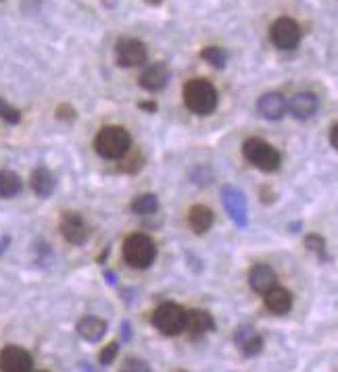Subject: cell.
Masks as SVG:
<instances>
[{"label": "cell", "mask_w": 338, "mask_h": 372, "mask_svg": "<svg viewBox=\"0 0 338 372\" xmlns=\"http://www.w3.org/2000/svg\"><path fill=\"white\" fill-rule=\"evenodd\" d=\"M107 333V323L96 318V316H84L80 323H78V335L90 343H96L105 337Z\"/></svg>", "instance_id": "obj_20"}, {"label": "cell", "mask_w": 338, "mask_h": 372, "mask_svg": "<svg viewBox=\"0 0 338 372\" xmlns=\"http://www.w3.org/2000/svg\"><path fill=\"white\" fill-rule=\"evenodd\" d=\"M234 343L238 346L240 354L247 356V358H255L263 350V339H261V335L253 327H240L234 333Z\"/></svg>", "instance_id": "obj_12"}, {"label": "cell", "mask_w": 338, "mask_h": 372, "mask_svg": "<svg viewBox=\"0 0 338 372\" xmlns=\"http://www.w3.org/2000/svg\"><path fill=\"white\" fill-rule=\"evenodd\" d=\"M257 111H259L261 117H265V119H270V121H280V119L286 115V111H288V102H286V98H284L282 94H278V92H267V94H263V96L259 98Z\"/></svg>", "instance_id": "obj_11"}, {"label": "cell", "mask_w": 338, "mask_h": 372, "mask_svg": "<svg viewBox=\"0 0 338 372\" xmlns=\"http://www.w3.org/2000/svg\"><path fill=\"white\" fill-rule=\"evenodd\" d=\"M318 107H320L318 96L311 94V92H299V94H295V96L291 98V102H288L291 115L297 117V119H301V121L314 117V115L318 113Z\"/></svg>", "instance_id": "obj_14"}, {"label": "cell", "mask_w": 338, "mask_h": 372, "mask_svg": "<svg viewBox=\"0 0 338 372\" xmlns=\"http://www.w3.org/2000/svg\"><path fill=\"white\" fill-rule=\"evenodd\" d=\"M217 90L207 79H192L184 88V102L194 115H211L217 109Z\"/></svg>", "instance_id": "obj_1"}, {"label": "cell", "mask_w": 338, "mask_h": 372, "mask_svg": "<svg viewBox=\"0 0 338 372\" xmlns=\"http://www.w3.org/2000/svg\"><path fill=\"white\" fill-rule=\"evenodd\" d=\"M57 117L63 119V121H73V119H75V111H73L69 104H61V107L57 109Z\"/></svg>", "instance_id": "obj_28"}, {"label": "cell", "mask_w": 338, "mask_h": 372, "mask_svg": "<svg viewBox=\"0 0 338 372\" xmlns=\"http://www.w3.org/2000/svg\"><path fill=\"white\" fill-rule=\"evenodd\" d=\"M330 144H332V148L338 150V123L332 125V129H330Z\"/></svg>", "instance_id": "obj_30"}, {"label": "cell", "mask_w": 338, "mask_h": 372, "mask_svg": "<svg viewBox=\"0 0 338 372\" xmlns=\"http://www.w3.org/2000/svg\"><path fill=\"white\" fill-rule=\"evenodd\" d=\"M122 337H124L126 341H130V339H132V325H130V323H126V320L122 323Z\"/></svg>", "instance_id": "obj_29"}, {"label": "cell", "mask_w": 338, "mask_h": 372, "mask_svg": "<svg viewBox=\"0 0 338 372\" xmlns=\"http://www.w3.org/2000/svg\"><path fill=\"white\" fill-rule=\"evenodd\" d=\"M115 59L122 67H138L147 61V46L134 38H122L115 44Z\"/></svg>", "instance_id": "obj_9"}, {"label": "cell", "mask_w": 338, "mask_h": 372, "mask_svg": "<svg viewBox=\"0 0 338 372\" xmlns=\"http://www.w3.org/2000/svg\"><path fill=\"white\" fill-rule=\"evenodd\" d=\"M213 221H215L213 210L207 208L205 204H194V206L190 208V212H188V225H190V229H192L194 233H198V235L207 233V231L213 227Z\"/></svg>", "instance_id": "obj_18"}, {"label": "cell", "mask_w": 338, "mask_h": 372, "mask_svg": "<svg viewBox=\"0 0 338 372\" xmlns=\"http://www.w3.org/2000/svg\"><path fill=\"white\" fill-rule=\"evenodd\" d=\"M305 246L309 251H314L322 262H326L328 260V251H326V242H324V238L322 235H316V233H311V235H307V240H305Z\"/></svg>", "instance_id": "obj_24"}, {"label": "cell", "mask_w": 338, "mask_h": 372, "mask_svg": "<svg viewBox=\"0 0 338 372\" xmlns=\"http://www.w3.org/2000/svg\"><path fill=\"white\" fill-rule=\"evenodd\" d=\"M270 38H272V44L276 48L293 50L301 42V27L295 19L282 17V19L274 21V25L270 27Z\"/></svg>", "instance_id": "obj_6"}, {"label": "cell", "mask_w": 338, "mask_h": 372, "mask_svg": "<svg viewBox=\"0 0 338 372\" xmlns=\"http://www.w3.org/2000/svg\"><path fill=\"white\" fill-rule=\"evenodd\" d=\"M221 202H223V208L228 210L230 219L236 223V227H247L249 225V217H247V200H244V194L238 189V187H232V185H226L221 187Z\"/></svg>", "instance_id": "obj_7"}, {"label": "cell", "mask_w": 338, "mask_h": 372, "mask_svg": "<svg viewBox=\"0 0 338 372\" xmlns=\"http://www.w3.org/2000/svg\"><path fill=\"white\" fill-rule=\"evenodd\" d=\"M249 283H251L253 291L267 293L272 287L278 285V277H276V272L270 264H255L249 272Z\"/></svg>", "instance_id": "obj_15"}, {"label": "cell", "mask_w": 338, "mask_h": 372, "mask_svg": "<svg viewBox=\"0 0 338 372\" xmlns=\"http://www.w3.org/2000/svg\"><path fill=\"white\" fill-rule=\"evenodd\" d=\"M153 327L163 335H179L186 329V310L173 302L161 304L153 314Z\"/></svg>", "instance_id": "obj_5"}, {"label": "cell", "mask_w": 338, "mask_h": 372, "mask_svg": "<svg viewBox=\"0 0 338 372\" xmlns=\"http://www.w3.org/2000/svg\"><path fill=\"white\" fill-rule=\"evenodd\" d=\"M59 229H61L63 238L73 246H84L90 238V227L84 221V217L78 215V212H65L61 217Z\"/></svg>", "instance_id": "obj_8"}, {"label": "cell", "mask_w": 338, "mask_h": 372, "mask_svg": "<svg viewBox=\"0 0 338 372\" xmlns=\"http://www.w3.org/2000/svg\"><path fill=\"white\" fill-rule=\"evenodd\" d=\"M57 187V181H54V175L46 169V166H38L34 173H31V189L38 198H50L52 192Z\"/></svg>", "instance_id": "obj_19"}, {"label": "cell", "mask_w": 338, "mask_h": 372, "mask_svg": "<svg viewBox=\"0 0 338 372\" xmlns=\"http://www.w3.org/2000/svg\"><path fill=\"white\" fill-rule=\"evenodd\" d=\"M159 208V200L155 194H142L132 202V210L136 215H153Z\"/></svg>", "instance_id": "obj_22"}, {"label": "cell", "mask_w": 338, "mask_h": 372, "mask_svg": "<svg viewBox=\"0 0 338 372\" xmlns=\"http://www.w3.org/2000/svg\"><path fill=\"white\" fill-rule=\"evenodd\" d=\"M145 2H149V4H161L163 0H145Z\"/></svg>", "instance_id": "obj_33"}, {"label": "cell", "mask_w": 338, "mask_h": 372, "mask_svg": "<svg viewBox=\"0 0 338 372\" xmlns=\"http://www.w3.org/2000/svg\"><path fill=\"white\" fill-rule=\"evenodd\" d=\"M203 61H207L209 65H213L215 69H223L226 67V61H228V54L223 48L219 46H207L203 52H200Z\"/></svg>", "instance_id": "obj_23"}, {"label": "cell", "mask_w": 338, "mask_h": 372, "mask_svg": "<svg viewBox=\"0 0 338 372\" xmlns=\"http://www.w3.org/2000/svg\"><path fill=\"white\" fill-rule=\"evenodd\" d=\"M265 295V308L272 312V314H278V316H282V314H288L291 312V308H293V293L288 291V289H284V287H272L267 293H263Z\"/></svg>", "instance_id": "obj_16"}, {"label": "cell", "mask_w": 338, "mask_h": 372, "mask_svg": "<svg viewBox=\"0 0 338 372\" xmlns=\"http://www.w3.org/2000/svg\"><path fill=\"white\" fill-rule=\"evenodd\" d=\"M117 352H119V346H117V343H111V346H107V348L101 352V358H98V360H101V364H103V366H109V364L115 360Z\"/></svg>", "instance_id": "obj_26"}, {"label": "cell", "mask_w": 338, "mask_h": 372, "mask_svg": "<svg viewBox=\"0 0 338 372\" xmlns=\"http://www.w3.org/2000/svg\"><path fill=\"white\" fill-rule=\"evenodd\" d=\"M0 119L8 125H17L21 121V111L10 107L4 98H0Z\"/></svg>", "instance_id": "obj_25"}, {"label": "cell", "mask_w": 338, "mask_h": 372, "mask_svg": "<svg viewBox=\"0 0 338 372\" xmlns=\"http://www.w3.org/2000/svg\"><path fill=\"white\" fill-rule=\"evenodd\" d=\"M23 192V181L13 171H0V198H15Z\"/></svg>", "instance_id": "obj_21"}, {"label": "cell", "mask_w": 338, "mask_h": 372, "mask_svg": "<svg viewBox=\"0 0 338 372\" xmlns=\"http://www.w3.org/2000/svg\"><path fill=\"white\" fill-rule=\"evenodd\" d=\"M34 369L31 356L19 346H6L0 352V371L4 372H29Z\"/></svg>", "instance_id": "obj_10"}, {"label": "cell", "mask_w": 338, "mask_h": 372, "mask_svg": "<svg viewBox=\"0 0 338 372\" xmlns=\"http://www.w3.org/2000/svg\"><path fill=\"white\" fill-rule=\"evenodd\" d=\"M169 77L171 73H169L168 65L163 63L149 65L140 75V88H145L147 92H161L169 84Z\"/></svg>", "instance_id": "obj_13"}, {"label": "cell", "mask_w": 338, "mask_h": 372, "mask_svg": "<svg viewBox=\"0 0 338 372\" xmlns=\"http://www.w3.org/2000/svg\"><path fill=\"white\" fill-rule=\"evenodd\" d=\"M105 277L109 279V283H111V285H115V283H117V281H115V279H117V274H115V272H109V270H105Z\"/></svg>", "instance_id": "obj_32"}, {"label": "cell", "mask_w": 338, "mask_h": 372, "mask_svg": "<svg viewBox=\"0 0 338 372\" xmlns=\"http://www.w3.org/2000/svg\"><path fill=\"white\" fill-rule=\"evenodd\" d=\"M124 258L134 268H149L157 258V246L149 235L134 233L124 242Z\"/></svg>", "instance_id": "obj_4"}, {"label": "cell", "mask_w": 338, "mask_h": 372, "mask_svg": "<svg viewBox=\"0 0 338 372\" xmlns=\"http://www.w3.org/2000/svg\"><path fill=\"white\" fill-rule=\"evenodd\" d=\"M140 109H142V111H149V113H155V111H157V104H155V102H140Z\"/></svg>", "instance_id": "obj_31"}, {"label": "cell", "mask_w": 338, "mask_h": 372, "mask_svg": "<svg viewBox=\"0 0 338 372\" xmlns=\"http://www.w3.org/2000/svg\"><path fill=\"white\" fill-rule=\"evenodd\" d=\"M124 371L145 372V371H151V366H149L145 360H136V358H130V360H126V366H124Z\"/></svg>", "instance_id": "obj_27"}, {"label": "cell", "mask_w": 338, "mask_h": 372, "mask_svg": "<svg viewBox=\"0 0 338 372\" xmlns=\"http://www.w3.org/2000/svg\"><path fill=\"white\" fill-rule=\"evenodd\" d=\"M242 154H244V158H247L253 166H257V169L263 171V173H274V171H278V169H280V162H282L280 152H278L272 144H267L265 139H261V137H249V139L242 144Z\"/></svg>", "instance_id": "obj_3"}, {"label": "cell", "mask_w": 338, "mask_h": 372, "mask_svg": "<svg viewBox=\"0 0 338 372\" xmlns=\"http://www.w3.org/2000/svg\"><path fill=\"white\" fill-rule=\"evenodd\" d=\"M94 148L96 152L103 156V158H109V160H119L124 158L130 148H132V137L130 133L119 127V125H111V127H103L96 135V141H94Z\"/></svg>", "instance_id": "obj_2"}, {"label": "cell", "mask_w": 338, "mask_h": 372, "mask_svg": "<svg viewBox=\"0 0 338 372\" xmlns=\"http://www.w3.org/2000/svg\"><path fill=\"white\" fill-rule=\"evenodd\" d=\"M186 329L192 337H200L215 329V320L207 310H190L186 312Z\"/></svg>", "instance_id": "obj_17"}]
</instances>
